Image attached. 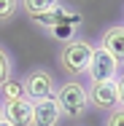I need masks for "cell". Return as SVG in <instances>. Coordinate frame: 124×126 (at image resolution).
<instances>
[{"instance_id":"obj_19","label":"cell","mask_w":124,"mask_h":126,"mask_svg":"<svg viewBox=\"0 0 124 126\" xmlns=\"http://www.w3.org/2000/svg\"><path fill=\"white\" fill-rule=\"evenodd\" d=\"M122 24H124V22H122Z\"/></svg>"},{"instance_id":"obj_13","label":"cell","mask_w":124,"mask_h":126,"mask_svg":"<svg viewBox=\"0 0 124 126\" xmlns=\"http://www.w3.org/2000/svg\"><path fill=\"white\" fill-rule=\"evenodd\" d=\"M19 14V0H0V22H11Z\"/></svg>"},{"instance_id":"obj_15","label":"cell","mask_w":124,"mask_h":126,"mask_svg":"<svg viewBox=\"0 0 124 126\" xmlns=\"http://www.w3.org/2000/svg\"><path fill=\"white\" fill-rule=\"evenodd\" d=\"M116 89H119V99L124 105V67L119 70V75H116Z\"/></svg>"},{"instance_id":"obj_8","label":"cell","mask_w":124,"mask_h":126,"mask_svg":"<svg viewBox=\"0 0 124 126\" xmlns=\"http://www.w3.org/2000/svg\"><path fill=\"white\" fill-rule=\"evenodd\" d=\"M3 118L11 126H32V102L22 97L16 102H5L3 105Z\"/></svg>"},{"instance_id":"obj_17","label":"cell","mask_w":124,"mask_h":126,"mask_svg":"<svg viewBox=\"0 0 124 126\" xmlns=\"http://www.w3.org/2000/svg\"><path fill=\"white\" fill-rule=\"evenodd\" d=\"M0 121H3V105H0Z\"/></svg>"},{"instance_id":"obj_16","label":"cell","mask_w":124,"mask_h":126,"mask_svg":"<svg viewBox=\"0 0 124 126\" xmlns=\"http://www.w3.org/2000/svg\"><path fill=\"white\" fill-rule=\"evenodd\" d=\"M0 126H11V124H8V121H5V118H3V121H0Z\"/></svg>"},{"instance_id":"obj_6","label":"cell","mask_w":124,"mask_h":126,"mask_svg":"<svg viewBox=\"0 0 124 126\" xmlns=\"http://www.w3.org/2000/svg\"><path fill=\"white\" fill-rule=\"evenodd\" d=\"M100 48H105L124 67V24H108L100 32Z\"/></svg>"},{"instance_id":"obj_11","label":"cell","mask_w":124,"mask_h":126,"mask_svg":"<svg viewBox=\"0 0 124 126\" xmlns=\"http://www.w3.org/2000/svg\"><path fill=\"white\" fill-rule=\"evenodd\" d=\"M78 22H62V24H54L49 30L51 38H57V40H62V43H68V40H73V38H78Z\"/></svg>"},{"instance_id":"obj_2","label":"cell","mask_w":124,"mask_h":126,"mask_svg":"<svg viewBox=\"0 0 124 126\" xmlns=\"http://www.w3.org/2000/svg\"><path fill=\"white\" fill-rule=\"evenodd\" d=\"M54 99L59 105L62 118H68L70 124L81 121L89 113V91H86V86L81 80H65V83H59Z\"/></svg>"},{"instance_id":"obj_4","label":"cell","mask_w":124,"mask_h":126,"mask_svg":"<svg viewBox=\"0 0 124 126\" xmlns=\"http://www.w3.org/2000/svg\"><path fill=\"white\" fill-rule=\"evenodd\" d=\"M119 70H122V64H119V62H116L105 48L95 46V54H92V59H89V67H86V78H89V83L116 80Z\"/></svg>"},{"instance_id":"obj_7","label":"cell","mask_w":124,"mask_h":126,"mask_svg":"<svg viewBox=\"0 0 124 126\" xmlns=\"http://www.w3.org/2000/svg\"><path fill=\"white\" fill-rule=\"evenodd\" d=\"M59 121H62V113L54 97L32 102V126H59Z\"/></svg>"},{"instance_id":"obj_14","label":"cell","mask_w":124,"mask_h":126,"mask_svg":"<svg viewBox=\"0 0 124 126\" xmlns=\"http://www.w3.org/2000/svg\"><path fill=\"white\" fill-rule=\"evenodd\" d=\"M105 126H124V105H119L113 113L105 115Z\"/></svg>"},{"instance_id":"obj_10","label":"cell","mask_w":124,"mask_h":126,"mask_svg":"<svg viewBox=\"0 0 124 126\" xmlns=\"http://www.w3.org/2000/svg\"><path fill=\"white\" fill-rule=\"evenodd\" d=\"M25 97V83H22V78H8L3 86H0V99L3 105L5 102H16Z\"/></svg>"},{"instance_id":"obj_3","label":"cell","mask_w":124,"mask_h":126,"mask_svg":"<svg viewBox=\"0 0 124 126\" xmlns=\"http://www.w3.org/2000/svg\"><path fill=\"white\" fill-rule=\"evenodd\" d=\"M22 83H25V97L30 102L51 99L57 94V80L51 75V70H46V67H32L30 73H25Z\"/></svg>"},{"instance_id":"obj_18","label":"cell","mask_w":124,"mask_h":126,"mask_svg":"<svg viewBox=\"0 0 124 126\" xmlns=\"http://www.w3.org/2000/svg\"><path fill=\"white\" fill-rule=\"evenodd\" d=\"M68 126H81V124H68Z\"/></svg>"},{"instance_id":"obj_1","label":"cell","mask_w":124,"mask_h":126,"mask_svg":"<svg viewBox=\"0 0 124 126\" xmlns=\"http://www.w3.org/2000/svg\"><path fill=\"white\" fill-rule=\"evenodd\" d=\"M95 54V46L84 38H73L68 43H62L57 51V64L59 70L68 75V80H78L81 75H86V67H89V59Z\"/></svg>"},{"instance_id":"obj_12","label":"cell","mask_w":124,"mask_h":126,"mask_svg":"<svg viewBox=\"0 0 124 126\" xmlns=\"http://www.w3.org/2000/svg\"><path fill=\"white\" fill-rule=\"evenodd\" d=\"M8 78H14V56L8 54L5 46H0V86H3Z\"/></svg>"},{"instance_id":"obj_5","label":"cell","mask_w":124,"mask_h":126,"mask_svg":"<svg viewBox=\"0 0 124 126\" xmlns=\"http://www.w3.org/2000/svg\"><path fill=\"white\" fill-rule=\"evenodd\" d=\"M89 91V107H95L100 113H113L122 99H119V89H116V80H105V83H89L86 86Z\"/></svg>"},{"instance_id":"obj_9","label":"cell","mask_w":124,"mask_h":126,"mask_svg":"<svg viewBox=\"0 0 124 126\" xmlns=\"http://www.w3.org/2000/svg\"><path fill=\"white\" fill-rule=\"evenodd\" d=\"M59 3L62 0H19V11H25L30 19H41V16H49Z\"/></svg>"}]
</instances>
